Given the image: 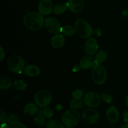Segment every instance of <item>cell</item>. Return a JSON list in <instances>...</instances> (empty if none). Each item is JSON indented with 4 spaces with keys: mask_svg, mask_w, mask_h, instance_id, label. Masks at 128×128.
Returning a JSON list of instances; mask_svg holds the SVG:
<instances>
[{
    "mask_svg": "<svg viewBox=\"0 0 128 128\" xmlns=\"http://www.w3.org/2000/svg\"><path fill=\"white\" fill-rule=\"evenodd\" d=\"M24 25L31 31L41 30L45 23V20L42 14L39 12H30L23 18Z\"/></svg>",
    "mask_w": 128,
    "mask_h": 128,
    "instance_id": "1",
    "label": "cell"
},
{
    "mask_svg": "<svg viewBox=\"0 0 128 128\" xmlns=\"http://www.w3.org/2000/svg\"><path fill=\"white\" fill-rule=\"evenodd\" d=\"M74 28L76 33L81 38L83 39H88L91 38L94 32L90 24L82 18H78L76 20Z\"/></svg>",
    "mask_w": 128,
    "mask_h": 128,
    "instance_id": "2",
    "label": "cell"
},
{
    "mask_svg": "<svg viewBox=\"0 0 128 128\" xmlns=\"http://www.w3.org/2000/svg\"><path fill=\"white\" fill-rule=\"evenodd\" d=\"M62 123L65 126L73 128L81 121V115L76 110L71 109L65 111L61 117Z\"/></svg>",
    "mask_w": 128,
    "mask_h": 128,
    "instance_id": "3",
    "label": "cell"
},
{
    "mask_svg": "<svg viewBox=\"0 0 128 128\" xmlns=\"http://www.w3.org/2000/svg\"><path fill=\"white\" fill-rule=\"evenodd\" d=\"M7 66L9 70L14 73L21 74L24 70L25 61L21 56L12 54L8 59Z\"/></svg>",
    "mask_w": 128,
    "mask_h": 128,
    "instance_id": "4",
    "label": "cell"
},
{
    "mask_svg": "<svg viewBox=\"0 0 128 128\" xmlns=\"http://www.w3.org/2000/svg\"><path fill=\"white\" fill-rule=\"evenodd\" d=\"M91 78L96 84H103L107 79V71L104 66L100 63H96L91 70Z\"/></svg>",
    "mask_w": 128,
    "mask_h": 128,
    "instance_id": "5",
    "label": "cell"
},
{
    "mask_svg": "<svg viewBox=\"0 0 128 128\" xmlns=\"http://www.w3.org/2000/svg\"><path fill=\"white\" fill-rule=\"evenodd\" d=\"M52 99L51 92L46 90H40L34 95L35 103L42 108L48 107L52 101Z\"/></svg>",
    "mask_w": 128,
    "mask_h": 128,
    "instance_id": "6",
    "label": "cell"
},
{
    "mask_svg": "<svg viewBox=\"0 0 128 128\" xmlns=\"http://www.w3.org/2000/svg\"><path fill=\"white\" fill-rule=\"evenodd\" d=\"M82 118L86 124H93L96 123L100 120V114L94 108H89L83 111Z\"/></svg>",
    "mask_w": 128,
    "mask_h": 128,
    "instance_id": "7",
    "label": "cell"
},
{
    "mask_svg": "<svg viewBox=\"0 0 128 128\" xmlns=\"http://www.w3.org/2000/svg\"><path fill=\"white\" fill-rule=\"evenodd\" d=\"M101 96L98 92L91 91L85 94L84 97V102L87 106L90 108H96L101 104Z\"/></svg>",
    "mask_w": 128,
    "mask_h": 128,
    "instance_id": "8",
    "label": "cell"
},
{
    "mask_svg": "<svg viewBox=\"0 0 128 128\" xmlns=\"http://www.w3.org/2000/svg\"><path fill=\"white\" fill-rule=\"evenodd\" d=\"M45 28L49 32L52 34H59L61 31V25L60 21L54 17L48 18L45 20Z\"/></svg>",
    "mask_w": 128,
    "mask_h": 128,
    "instance_id": "9",
    "label": "cell"
},
{
    "mask_svg": "<svg viewBox=\"0 0 128 128\" xmlns=\"http://www.w3.org/2000/svg\"><path fill=\"white\" fill-rule=\"evenodd\" d=\"M98 43L97 40L93 38H90L88 39L84 45L85 52L88 55L92 56L95 54L98 50Z\"/></svg>",
    "mask_w": 128,
    "mask_h": 128,
    "instance_id": "10",
    "label": "cell"
},
{
    "mask_svg": "<svg viewBox=\"0 0 128 128\" xmlns=\"http://www.w3.org/2000/svg\"><path fill=\"white\" fill-rule=\"evenodd\" d=\"M68 9L73 13L81 12L84 7V0H68L66 2Z\"/></svg>",
    "mask_w": 128,
    "mask_h": 128,
    "instance_id": "11",
    "label": "cell"
},
{
    "mask_svg": "<svg viewBox=\"0 0 128 128\" xmlns=\"http://www.w3.org/2000/svg\"><path fill=\"white\" fill-rule=\"evenodd\" d=\"M38 9V12L42 15H49L53 9L52 1L51 0H40Z\"/></svg>",
    "mask_w": 128,
    "mask_h": 128,
    "instance_id": "12",
    "label": "cell"
},
{
    "mask_svg": "<svg viewBox=\"0 0 128 128\" xmlns=\"http://www.w3.org/2000/svg\"><path fill=\"white\" fill-rule=\"evenodd\" d=\"M96 63L98 62H96L95 58L92 56L88 55L81 59L80 61V66L83 70H89L90 68H92Z\"/></svg>",
    "mask_w": 128,
    "mask_h": 128,
    "instance_id": "13",
    "label": "cell"
},
{
    "mask_svg": "<svg viewBox=\"0 0 128 128\" xmlns=\"http://www.w3.org/2000/svg\"><path fill=\"white\" fill-rule=\"evenodd\" d=\"M106 116L109 122L111 124H114L118 121L120 113L115 106H111L106 110Z\"/></svg>",
    "mask_w": 128,
    "mask_h": 128,
    "instance_id": "14",
    "label": "cell"
},
{
    "mask_svg": "<svg viewBox=\"0 0 128 128\" xmlns=\"http://www.w3.org/2000/svg\"><path fill=\"white\" fill-rule=\"evenodd\" d=\"M65 42V38L63 34H56L51 38V46L54 49H60L64 46Z\"/></svg>",
    "mask_w": 128,
    "mask_h": 128,
    "instance_id": "15",
    "label": "cell"
},
{
    "mask_svg": "<svg viewBox=\"0 0 128 128\" xmlns=\"http://www.w3.org/2000/svg\"><path fill=\"white\" fill-rule=\"evenodd\" d=\"M24 74L29 77H36L41 74V70L38 66L34 64L27 65L25 67Z\"/></svg>",
    "mask_w": 128,
    "mask_h": 128,
    "instance_id": "16",
    "label": "cell"
},
{
    "mask_svg": "<svg viewBox=\"0 0 128 128\" xmlns=\"http://www.w3.org/2000/svg\"><path fill=\"white\" fill-rule=\"evenodd\" d=\"M38 111V105L34 103H28L24 108L23 112L26 116H32L37 114Z\"/></svg>",
    "mask_w": 128,
    "mask_h": 128,
    "instance_id": "17",
    "label": "cell"
},
{
    "mask_svg": "<svg viewBox=\"0 0 128 128\" xmlns=\"http://www.w3.org/2000/svg\"><path fill=\"white\" fill-rule=\"evenodd\" d=\"M11 80L8 76L1 75L0 76V89L1 90H6L12 85Z\"/></svg>",
    "mask_w": 128,
    "mask_h": 128,
    "instance_id": "18",
    "label": "cell"
},
{
    "mask_svg": "<svg viewBox=\"0 0 128 128\" xmlns=\"http://www.w3.org/2000/svg\"><path fill=\"white\" fill-rule=\"evenodd\" d=\"M68 6L66 3H59L53 6L52 11L56 14H62L67 10Z\"/></svg>",
    "mask_w": 128,
    "mask_h": 128,
    "instance_id": "19",
    "label": "cell"
},
{
    "mask_svg": "<svg viewBox=\"0 0 128 128\" xmlns=\"http://www.w3.org/2000/svg\"><path fill=\"white\" fill-rule=\"evenodd\" d=\"M76 32L75 28H73L72 26H70V25H66L64 26L61 28V32L63 35H65L66 36H73Z\"/></svg>",
    "mask_w": 128,
    "mask_h": 128,
    "instance_id": "20",
    "label": "cell"
},
{
    "mask_svg": "<svg viewBox=\"0 0 128 128\" xmlns=\"http://www.w3.org/2000/svg\"><path fill=\"white\" fill-rule=\"evenodd\" d=\"M46 128H64V124L58 120H51L46 124Z\"/></svg>",
    "mask_w": 128,
    "mask_h": 128,
    "instance_id": "21",
    "label": "cell"
},
{
    "mask_svg": "<svg viewBox=\"0 0 128 128\" xmlns=\"http://www.w3.org/2000/svg\"><path fill=\"white\" fill-rule=\"evenodd\" d=\"M12 85L15 90H18V91H24L27 88V84L22 80H16L13 81Z\"/></svg>",
    "mask_w": 128,
    "mask_h": 128,
    "instance_id": "22",
    "label": "cell"
},
{
    "mask_svg": "<svg viewBox=\"0 0 128 128\" xmlns=\"http://www.w3.org/2000/svg\"><path fill=\"white\" fill-rule=\"evenodd\" d=\"M107 58H108L107 52H106L105 51H103V50H101V51H98V52L96 53V56H95V59H96V61L98 63H101V62H103L104 61H106Z\"/></svg>",
    "mask_w": 128,
    "mask_h": 128,
    "instance_id": "23",
    "label": "cell"
},
{
    "mask_svg": "<svg viewBox=\"0 0 128 128\" xmlns=\"http://www.w3.org/2000/svg\"><path fill=\"white\" fill-rule=\"evenodd\" d=\"M70 107L71 109L74 110H78L81 108L83 106V101L81 99L80 100H76V99H72V100L70 102Z\"/></svg>",
    "mask_w": 128,
    "mask_h": 128,
    "instance_id": "24",
    "label": "cell"
},
{
    "mask_svg": "<svg viewBox=\"0 0 128 128\" xmlns=\"http://www.w3.org/2000/svg\"><path fill=\"white\" fill-rule=\"evenodd\" d=\"M20 118L18 117V115L12 114H11L10 116H8L7 123L9 125L13 126L15 124L18 123V122H20Z\"/></svg>",
    "mask_w": 128,
    "mask_h": 128,
    "instance_id": "25",
    "label": "cell"
},
{
    "mask_svg": "<svg viewBox=\"0 0 128 128\" xmlns=\"http://www.w3.org/2000/svg\"><path fill=\"white\" fill-rule=\"evenodd\" d=\"M44 116H37L34 118V122L36 125L39 126H43L46 124V120Z\"/></svg>",
    "mask_w": 128,
    "mask_h": 128,
    "instance_id": "26",
    "label": "cell"
},
{
    "mask_svg": "<svg viewBox=\"0 0 128 128\" xmlns=\"http://www.w3.org/2000/svg\"><path fill=\"white\" fill-rule=\"evenodd\" d=\"M42 112H43L44 117L46 119H51L53 116V111L48 107L44 108L42 109Z\"/></svg>",
    "mask_w": 128,
    "mask_h": 128,
    "instance_id": "27",
    "label": "cell"
},
{
    "mask_svg": "<svg viewBox=\"0 0 128 128\" xmlns=\"http://www.w3.org/2000/svg\"><path fill=\"white\" fill-rule=\"evenodd\" d=\"M82 95H83L82 91L80 90H76L71 94V96H72V98L76 99V100L81 99V98L82 97Z\"/></svg>",
    "mask_w": 128,
    "mask_h": 128,
    "instance_id": "28",
    "label": "cell"
},
{
    "mask_svg": "<svg viewBox=\"0 0 128 128\" xmlns=\"http://www.w3.org/2000/svg\"><path fill=\"white\" fill-rule=\"evenodd\" d=\"M102 100L107 104H111L112 101V98L111 95L106 93H103L101 95Z\"/></svg>",
    "mask_w": 128,
    "mask_h": 128,
    "instance_id": "29",
    "label": "cell"
},
{
    "mask_svg": "<svg viewBox=\"0 0 128 128\" xmlns=\"http://www.w3.org/2000/svg\"><path fill=\"white\" fill-rule=\"evenodd\" d=\"M8 117L4 111H0V120H1V124L6 123L8 121Z\"/></svg>",
    "mask_w": 128,
    "mask_h": 128,
    "instance_id": "30",
    "label": "cell"
},
{
    "mask_svg": "<svg viewBox=\"0 0 128 128\" xmlns=\"http://www.w3.org/2000/svg\"><path fill=\"white\" fill-rule=\"evenodd\" d=\"M122 119L124 122L128 124V111H124L122 113Z\"/></svg>",
    "mask_w": 128,
    "mask_h": 128,
    "instance_id": "31",
    "label": "cell"
},
{
    "mask_svg": "<svg viewBox=\"0 0 128 128\" xmlns=\"http://www.w3.org/2000/svg\"><path fill=\"white\" fill-rule=\"evenodd\" d=\"M12 128H28L25 126L24 124L22 123H20V122H18V123L15 124L13 126H12Z\"/></svg>",
    "mask_w": 128,
    "mask_h": 128,
    "instance_id": "32",
    "label": "cell"
},
{
    "mask_svg": "<svg viewBox=\"0 0 128 128\" xmlns=\"http://www.w3.org/2000/svg\"><path fill=\"white\" fill-rule=\"evenodd\" d=\"M93 33H94L96 36H100L102 35V31H101V30H100V29L98 28V29H96V30L94 31Z\"/></svg>",
    "mask_w": 128,
    "mask_h": 128,
    "instance_id": "33",
    "label": "cell"
},
{
    "mask_svg": "<svg viewBox=\"0 0 128 128\" xmlns=\"http://www.w3.org/2000/svg\"><path fill=\"white\" fill-rule=\"evenodd\" d=\"M0 50H1V54H0L1 55V59H0V61H2L5 58V52L4 51L2 48H0Z\"/></svg>",
    "mask_w": 128,
    "mask_h": 128,
    "instance_id": "34",
    "label": "cell"
},
{
    "mask_svg": "<svg viewBox=\"0 0 128 128\" xmlns=\"http://www.w3.org/2000/svg\"><path fill=\"white\" fill-rule=\"evenodd\" d=\"M1 128H12L10 127V125L7 124L6 123H3V124H1Z\"/></svg>",
    "mask_w": 128,
    "mask_h": 128,
    "instance_id": "35",
    "label": "cell"
},
{
    "mask_svg": "<svg viewBox=\"0 0 128 128\" xmlns=\"http://www.w3.org/2000/svg\"><path fill=\"white\" fill-rule=\"evenodd\" d=\"M56 109L58 111H61L62 110V106L61 104H57L56 106Z\"/></svg>",
    "mask_w": 128,
    "mask_h": 128,
    "instance_id": "36",
    "label": "cell"
},
{
    "mask_svg": "<svg viewBox=\"0 0 128 128\" xmlns=\"http://www.w3.org/2000/svg\"><path fill=\"white\" fill-rule=\"evenodd\" d=\"M80 68H81V67H80V66H75V67L73 68V71H75V72H76V71H79V70H80Z\"/></svg>",
    "mask_w": 128,
    "mask_h": 128,
    "instance_id": "37",
    "label": "cell"
},
{
    "mask_svg": "<svg viewBox=\"0 0 128 128\" xmlns=\"http://www.w3.org/2000/svg\"><path fill=\"white\" fill-rule=\"evenodd\" d=\"M126 106H127L128 108V94L127 96H126Z\"/></svg>",
    "mask_w": 128,
    "mask_h": 128,
    "instance_id": "38",
    "label": "cell"
},
{
    "mask_svg": "<svg viewBox=\"0 0 128 128\" xmlns=\"http://www.w3.org/2000/svg\"><path fill=\"white\" fill-rule=\"evenodd\" d=\"M120 128H128V124H126L123 125V126H121Z\"/></svg>",
    "mask_w": 128,
    "mask_h": 128,
    "instance_id": "39",
    "label": "cell"
},
{
    "mask_svg": "<svg viewBox=\"0 0 128 128\" xmlns=\"http://www.w3.org/2000/svg\"><path fill=\"white\" fill-rule=\"evenodd\" d=\"M68 128V127H66V128Z\"/></svg>",
    "mask_w": 128,
    "mask_h": 128,
    "instance_id": "40",
    "label": "cell"
}]
</instances>
